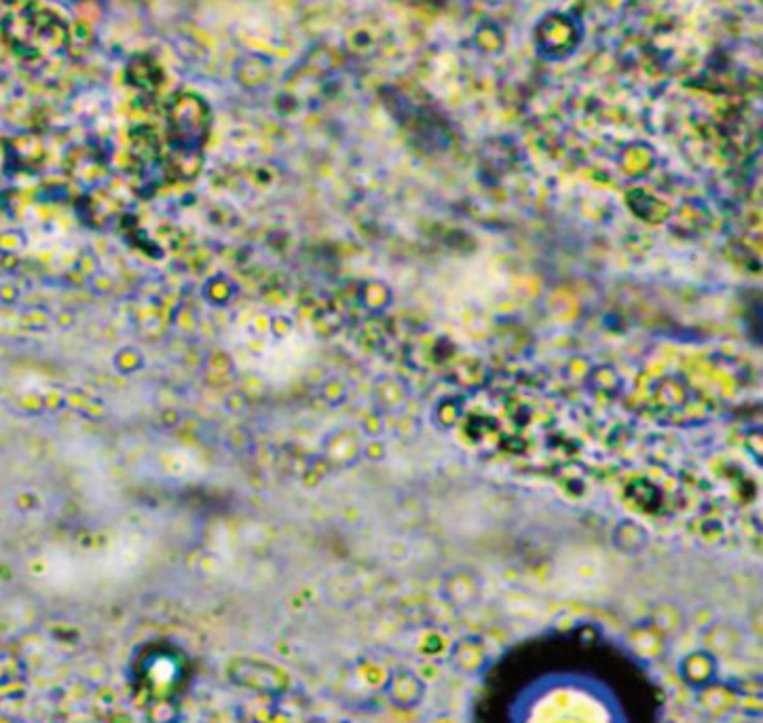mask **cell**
<instances>
[{
	"mask_svg": "<svg viewBox=\"0 0 763 723\" xmlns=\"http://www.w3.org/2000/svg\"><path fill=\"white\" fill-rule=\"evenodd\" d=\"M227 675L237 688L250 690L254 694L279 696V694H286L290 688L288 673L265 660L235 658L227 666Z\"/></svg>",
	"mask_w": 763,
	"mask_h": 723,
	"instance_id": "obj_2",
	"label": "cell"
},
{
	"mask_svg": "<svg viewBox=\"0 0 763 723\" xmlns=\"http://www.w3.org/2000/svg\"><path fill=\"white\" fill-rule=\"evenodd\" d=\"M535 41L548 58H565L580 43V24L565 13H550L537 24Z\"/></svg>",
	"mask_w": 763,
	"mask_h": 723,
	"instance_id": "obj_3",
	"label": "cell"
},
{
	"mask_svg": "<svg viewBox=\"0 0 763 723\" xmlns=\"http://www.w3.org/2000/svg\"><path fill=\"white\" fill-rule=\"evenodd\" d=\"M383 694L396 709L411 711L423 704L427 696V683L411 669H396L383 679Z\"/></svg>",
	"mask_w": 763,
	"mask_h": 723,
	"instance_id": "obj_4",
	"label": "cell"
},
{
	"mask_svg": "<svg viewBox=\"0 0 763 723\" xmlns=\"http://www.w3.org/2000/svg\"><path fill=\"white\" fill-rule=\"evenodd\" d=\"M677 675L685 683V688H690L696 694L719 681V660L698 647V650L687 652L677 662Z\"/></svg>",
	"mask_w": 763,
	"mask_h": 723,
	"instance_id": "obj_6",
	"label": "cell"
},
{
	"mask_svg": "<svg viewBox=\"0 0 763 723\" xmlns=\"http://www.w3.org/2000/svg\"><path fill=\"white\" fill-rule=\"evenodd\" d=\"M649 624L654 626V628H658L666 639H671V637L679 635L681 630L685 628V616H683V611L677 605H666L664 603V605L656 607V611L649 618Z\"/></svg>",
	"mask_w": 763,
	"mask_h": 723,
	"instance_id": "obj_10",
	"label": "cell"
},
{
	"mask_svg": "<svg viewBox=\"0 0 763 723\" xmlns=\"http://www.w3.org/2000/svg\"><path fill=\"white\" fill-rule=\"evenodd\" d=\"M626 645L643 660H660L668 650V639L651 624H637L626 633Z\"/></svg>",
	"mask_w": 763,
	"mask_h": 723,
	"instance_id": "obj_8",
	"label": "cell"
},
{
	"mask_svg": "<svg viewBox=\"0 0 763 723\" xmlns=\"http://www.w3.org/2000/svg\"><path fill=\"white\" fill-rule=\"evenodd\" d=\"M696 702L700 704V709L706 715L725 717L728 713H732L734 709H738L740 692L730 688V685L715 681L713 685H709V688L696 692Z\"/></svg>",
	"mask_w": 763,
	"mask_h": 723,
	"instance_id": "obj_9",
	"label": "cell"
},
{
	"mask_svg": "<svg viewBox=\"0 0 763 723\" xmlns=\"http://www.w3.org/2000/svg\"><path fill=\"white\" fill-rule=\"evenodd\" d=\"M446 660L453 671L465 677H476L485 673L491 664V654L487 643L478 637H461L449 645Z\"/></svg>",
	"mask_w": 763,
	"mask_h": 723,
	"instance_id": "obj_5",
	"label": "cell"
},
{
	"mask_svg": "<svg viewBox=\"0 0 763 723\" xmlns=\"http://www.w3.org/2000/svg\"><path fill=\"white\" fill-rule=\"evenodd\" d=\"M744 643H747V635L732 622H715L700 633V647L717 660L736 658L742 652Z\"/></svg>",
	"mask_w": 763,
	"mask_h": 723,
	"instance_id": "obj_7",
	"label": "cell"
},
{
	"mask_svg": "<svg viewBox=\"0 0 763 723\" xmlns=\"http://www.w3.org/2000/svg\"><path fill=\"white\" fill-rule=\"evenodd\" d=\"M127 679L144 707L153 702H180L193 681V660L172 641H148L129 660Z\"/></svg>",
	"mask_w": 763,
	"mask_h": 723,
	"instance_id": "obj_1",
	"label": "cell"
}]
</instances>
